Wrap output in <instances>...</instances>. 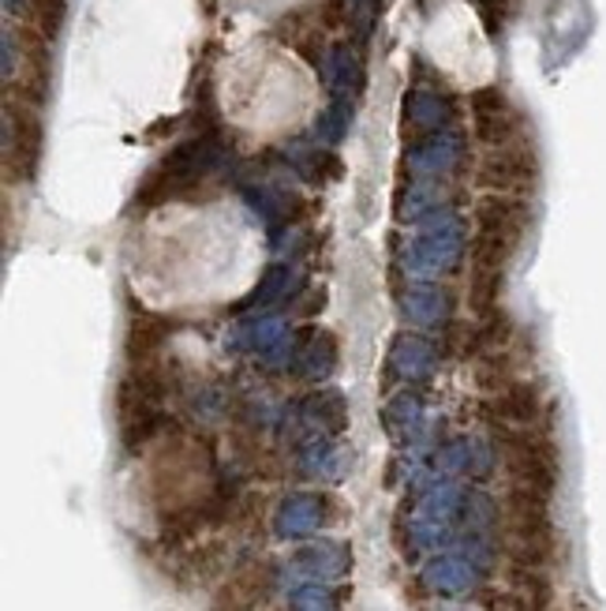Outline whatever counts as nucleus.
Masks as SVG:
<instances>
[{"instance_id": "1", "label": "nucleus", "mask_w": 606, "mask_h": 611, "mask_svg": "<svg viewBox=\"0 0 606 611\" xmlns=\"http://www.w3.org/2000/svg\"><path fill=\"white\" fill-rule=\"evenodd\" d=\"M532 222V207L521 196H483L476 203V233H472V270L502 274L513 251L521 248Z\"/></svg>"}, {"instance_id": "2", "label": "nucleus", "mask_w": 606, "mask_h": 611, "mask_svg": "<svg viewBox=\"0 0 606 611\" xmlns=\"http://www.w3.org/2000/svg\"><path fill=\"white\" fill-rule=\"evenodd\" d=\"M535 177H539V162H535L532 139L495 146L479 162V185L490 188L495 196H524V191H532Z\"/></svg>"}, {"instance_id": "3", "label": "nucleus", "mask_w": 606, "mask_h": 611, "mask_svg": "<svg viewBox=\"0 0 606 611\" xmlns=\"http://www.w3.org/2000/svg\"><path fill=\"white\" fill-rule=\"evenodd\" d=\"M472 128H476V139L487 151L509 146V143H516V139H528V132H524V117L516 113V106L502 91H490V86L472 94Z\"/></svg>"}, {"instance_id": "4", "label": "nucleus", "mask_w": 606, "mask_h": 611, "mask_svg": "<svg viewBox=\"0 0 606 611\" xmlns=\"http://www.w3.org/2000/svg\"><path fill=\"white\" fill-rule=\"evenodd\" d=\"M490 409H495V421L506 427V432H528V427L547 413V401L539 398L535 383L528 379H513L506 387H498V395L490 398Z\"/></svg>"}, {"instance_id": "5", "label": "nucleus", "mask_w": 606, "mask_h": 611, "mask_svg": "<svg viewBox=\"0 0 606 611\" xmlns=\"http://www.w3.org/2000/svg\"><path fill=\"white\" fill-rule=\"evenodd\" d=\"M23 15H26L23 20L26 27L52 38L60 27V15H64V0H23Z\"/></svg>"}]
</instances>
